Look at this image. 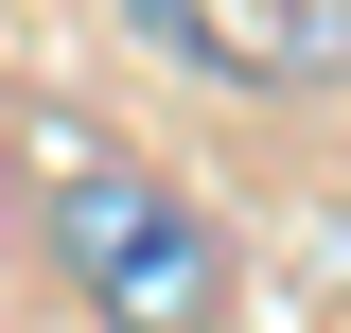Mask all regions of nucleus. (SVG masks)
Segmentation results:
<instances>
[{
  "instance_id": "nucleus-1",
  "label": "nucleus",
  "mask_w": 351,
  "mask_h": 333,
  "mask_svg": "<svg viewBox=\"0 0 351 333\" xmlns=\"http://www.w3.org/2000/svg\"><path fill=\"white\" fill-rule=\"evenodd\" d=\"M53 263H71V298L106 333H211L228 316L211 210L176 193V175H141V158H71L53 175Z\"/></svg>"
},
{
  "instance_id": "nucleus-2",
  "label": "nucleus",
  "mask_w": 351,
  "mask_h": 333,
  "mask_svg": "<svg viewBox=\"0 0 351 333\" xmlns=\"http://www.w3.org/2000/svg\"><path fill=\"white\" fill-rule=\"evenodd\" d=\"M123 18H158V0H123Z\"/></svg>"
}]
</instances>
